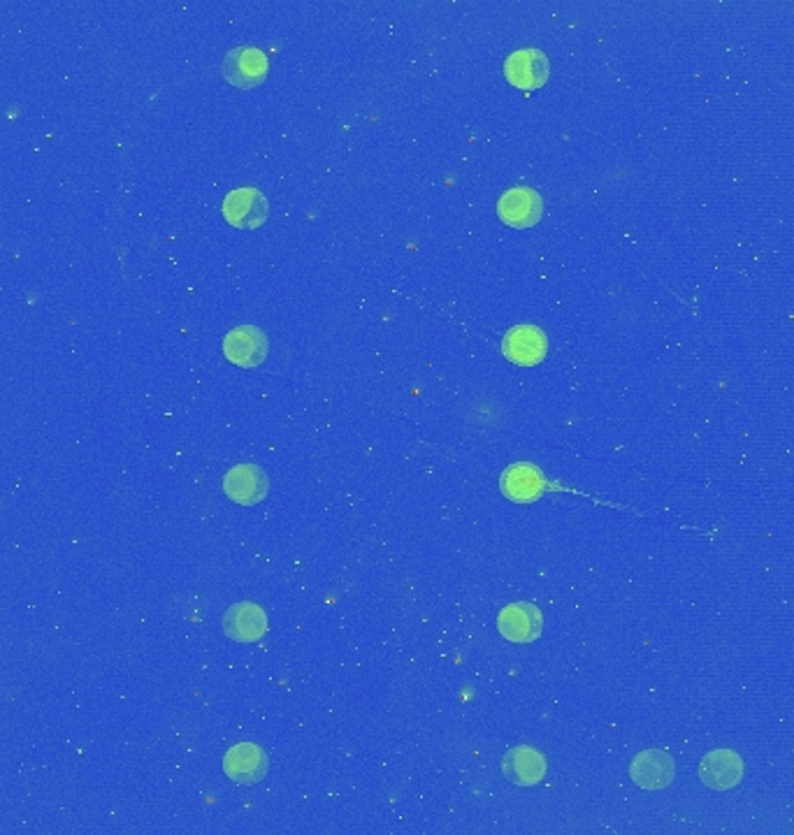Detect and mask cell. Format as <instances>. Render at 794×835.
<instances>
[{"label": "cell", "instance_id": "cell-2", "mask_svg": "<svg viewBox=\"0 0 794 835\" xmlns=\"http://www.w3.org/2000/svg\"><path fill=\"white\" fill-rule=\"evenodd\" d=\"M502 353L513 365H521V367L540 365L549 353L546 332L536 325L511 327L502 340Z\"/></svg>", "mask_w": 794, "mask_h": 835}, {"label": "cell", "instance_id": "cell-1", "mask_svg": "<svg viewBox=\"0 0 794 835\" xmlns=\"http://www.w3.org/2000/svg\"><path fill=\"white\" fill-rule=\"evenodd\" d=\"M270 205L259 188H236L223 200V217L240 230H255L268 221Z\"/></svg>", "mask_w": 794, "mask_h": 835}, {"label": "cell", "instance_id": "cell-12", "mask_svg": "<svg viewBox=\"0 0 794 835\" xmlns=\"http://www.w3.org/2000/svg\"><path fill=\"white\" fill-rule=\"evenodd\" d=\"M699 777L711 790H734L743 777V761L734 750H713L699 763Z\"/></svg>", "mask_w": 794, "mask_h": 835}, {"label": "cell", "instance_id": "cell-8", "mask_svg": "<svg viewBox=\"0 0 794 835\" xmlns=\"http://www.w3.org/2000/svg\"><path fill=\"white\" fill-rule=\"evenodd\" d=\"M270 481L259 465H238L232 467L223 479V492L228 499L242 507H253L268 497Z\"/></svg>", "mask_w": 794, "mask_h": 835}, {"label": "cell", "instance_id": "cell-5", "mask_svg": "<svg viewBox=\"0 0 794 835\" xmlns=\"http://www.w3.org/2000/svg\"><path fill=\"white\" fill-rule=\"evenodd\" d=\"M504 75L509 84L523 91H536L549 82L551 63L540 50H519L504 61Z\"/></svg>", "mask_w": 794, "mask_h": 835}, {"label": "cell", "instance_id": "cell-9", "mask_svg": "<svg viewBox=\"0 0 794 835\" xmlns=\"http://www.w3.org/2000/svg\"><path fill=\"white\" fill-rule=\"evenodd\" d=\"M223 771L238 784H259L270 771V759L265 750L255 743H238L228 750Z\"/></svg>", "mask_w": 794, "mask_h": 835}, {"label": "cell", "instance_id": "cell-14", "mask_svg": "<svg viewBox=\"0 0 794 835\" xmlns=\"http://www.w3.org/2000/svg\"><path fill=\"white\" fill-rule=\"evenodd\" d=\"M502 771L513 784L534 786L546 777L549 763H546V756L540 750L519 745V748H513V750L506 752V756L502 761Z\"/></svg>", "mask_w": 794, "mask_h": 835}, {"label": "cell", "instance_id": "cell-6", "mask_svg": "<svg viewBox=\"0 0 794 835\" xmlns=\"http://www.w3.org/2000/svg\"><path fill=\"white\" fill-rule=\"evenodd\" d=\"M223 355L238 367H259L268 357V337L255 325H240L226 334Z\"/></svg>", "mask_w": 794, "mask_h": 835}, {"label": "cell", "instance_id": "cell-11", "mask_svg": "<svg viewBox=\"0 0 794 835\" xmlns=\"http://www.w3.org/2000/svg\"><path fill=\"white\" fill-rule=\"evenodd\" d=\"M500 488L506 499L516 501V504H532L540 499L546 490L544 473L530 462H516L504 469Z\"/></svg>", "mask_w": 794, "mask_h": 835}, {"label": "cell", "instance_id": "cell-7", "mask_svg": "<svg viewBox=\"0 0 794 835\" xmlns=\"http://www.w3.org/2000/svg\"><path fill=\"white\" fill-rule=\"evenodd\" d=\"M629 777L646 792L667 790L676 777V761L662 750L639 752L629 763Z\"/></svg>", "mask_w": 794, "mask_h": 835}, {"label": "cell", "instance_id": "cell-13", "mask_svg": "<svg viewBox=\"0 0 794 835\" xmlns=\"http://www.w3.org/2000/svg\"><path fill=\"white\" fill-rule=\"evenodd\" d=\"M223 632L238 643L261 640L268 632V615L259 604L242 602L230 606L223 615Z\"/></svg>", "mask_w": 794, "mask_h": 835}, {"label": "cell", "instance_id": "cell-3", "mask_svg": "<svg viewBox=\"0 0 794 835\" xmlns=\"http://www.w3.org/2000/svg\"><path fill=\"white\" fill-rule=\"evenodd\" d=\"M498 213L506 226L527 230V228H532V226L542 221L544 202H542V196L536 194L534 188L516 186V188H509L506 194L500 198Z\"/></svg>", "mask_w": 794, "mask_h": 835}, {"label": "cell", "instance_id": "cell-10", "mask_svg": "<svg viewBox=\"0 0 794 835\" xmlns=\"http://www.w3.org/2000/svg\"><path fill=\"white\" fill-rule=\"evenodd\" d=\"M544 617L542 610L534 604L519 602V604H509L502 608L498 617V629L500 634L511 640V643H532L540 638L542 634Z\"/></svg>", "mask_w": 794, "mask_h": 835}, {"label": "cell", "instance_id": "cell-4", "mask_svg": "<svg viewBox=\"0 0 794 835\" xmlns=\"http://www.w3.org/2000/svg\"><path fill=\"white\" fill-rule=\"evenodd\" d=\"M270 61L259 46H238L223 59V77L238 88H253L268 77Z\"/></svg>", "mask_w": 794, "mask_h": 835}]
</instances>
